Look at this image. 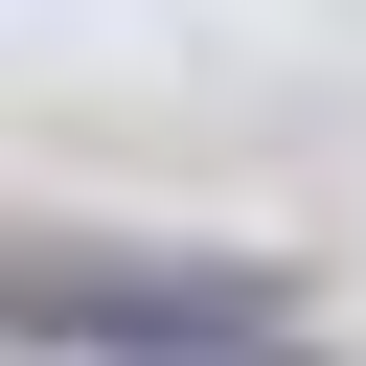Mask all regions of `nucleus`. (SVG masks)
Masks as SVG:
<instances>
[{
	"label": "nucleus",
	"mask_w": 366,
	"mask_h": 366,
	"mask_svg": "<svg viewBox=\"0 0 366 366\" xmlns=\"http://www.w3.org/2000/svg\"><path fill=\"white\" fill-rule=\"evenodd\" d=\"M274 252H23V343L46 366H183V343H274Z\"/></svg>",
	"instance_id": "nucleus-1"
},
{
	"label": "nucleus",
	"mask_w": 366,
	"mask_h": 366,
	"mask_svg": "<svg viewBox=\"0 0 366 366\" xmlns=\"http://www.w3.org/2000/svg\"><path fill=\"white\" fill-rule=\"evenodd\" d=\"M183 366H297V320H274V343H183Z\"/></svg>",
	"instance_id": "nucleus-2"
}]
</instances>
